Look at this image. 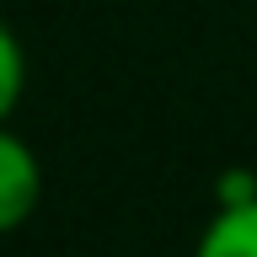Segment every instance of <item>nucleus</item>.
I'll return each instance as SVG.
<instances>
[{
  "mask_svg": "<svg viewBox=\"0 0 257 257\" xmlns=\"http://www.w3.org/2000/svg\"><path fill=\"white\" fill-rule=\"evenodd\" d=\"M43 204V161L11 123H0V236H16Z\"/></svg>",
  "mask_w": 257,
  "mask_h": 257,
  "instance_id": "1",
  "label": "nucleus"
},
{
  "mask_svg": "<svg viewBox=\"0 0 257 257\" xmlns=\"http://www.w3.org/2000/svg\"><path fill=\"white\" fill-rule=\"evenodd\" d=\"M193 257H257V193L236 204H214L193 241Z\"/></svg>",
  "mask_w": 257,
  "mask_h": 257,
  "instance_id": "2",
  "label": "nucleus"
},
{
  "mask_svg": "<svg viewBox=\"0 0 257 257\" xmlns=\"http://www.w3.org/2000/svg\"><path fill=\"white\" fill-rule=\"evenodd\" d=\"M22 96H27V48H22L16 27L0 16V123H11Z\"/></svg>",
  "mask_w": 257,
  "mask_h": 257,
  "instance_id": "3",
  "label": "nucleus"
}]
</instances>
